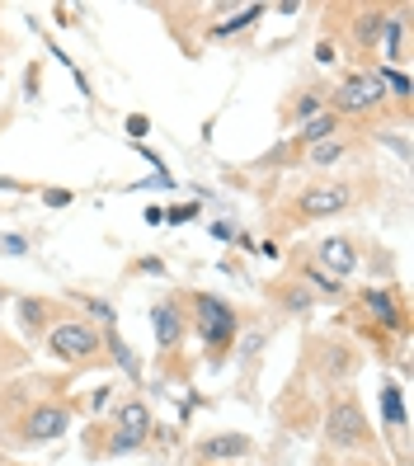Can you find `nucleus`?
<instances>
[{"label": "nucleus", "mask_w": 414, "mask_h": 466, "mask_svg": "<svg viewBox=\"0 0 414 466\" xmlns=\"http://www.w3.org/2000/svg\"><path fill=\"white\" fill-rule=\"evenodd\" d=\"M255 452V438L240 433V429H222V433H207L193 443V457H198L203 466H217V461H245Z\"/></svg>", "instance_id": "ddd939ff"}, {"label": "nucleus", "mask_w": 414, "mask_h": 466, "mask_svg": "<svg viewBox=\"0 0 414 466\" xmlns=\"http://www.w3.org/2000/svg\"><path fill=\"white\" fill-rule=\"evenodd\" d=\"M358 301L368 307V316L381 325V330H396V335L409 330V316L400 307V292L396 288H363V292H358Z\"/></svg>", "instance_id": "dca6fc26"}, {"label": "nucleus", "mask_w": 414, "mask_h": 466, "mask_svg": "<svg viewBox=\"0 0 414 466\" xmlns=\"http://www.w3.org/2000/svg\"><path fill=\"white\" fill-rule=\"evenodd\" d=\"M386 19H391V10H386V5H344L348 43L358 52H377L381 38H386Z\"/></svg>", "instance_id": "f8f14e48"}, {"label": "nucleus", "mask_w": 414, "mask_h": 466, "mask_svg": "<svg viewBox=\"0 0 414 466\" xmlns=\"http://www.w3.org/2000/svg\"><path fill=\"white\" fill-rule=\"evenodd\" d=\"M108 438L99 443V457H127V452H142L151 443V433H156V415H151V405L142 396H127L114 405V415H108Z\"/></svg>", "instance_id": "0eeeda50"}, {"label": "nucleus", "mask_w": 414, "mask_h": 466, "mask_svg": "<svg viewBox=\"0 0 414 466\" xmlns=\"http://www.w3.org/2000/svg\"><path fill=\"white\" fill-rule=\"evenodd\" d=\"M316 114H325V95H320V90H297V95L283 104V123H288V127L311 123Z\"/></svg>", "instance_id": "aec40b11"}, {"label": "nucleus", "mask_w": 414, "mask_h": 466, "mask_svg": "<svg viewBox=\"0 0 414 466\" xmlns=\"http://www.w3.org/2000/svg\"><path fill=\"white\" fill-rule=\"evenodd\" d=\"M358 203V188L348 179H311L301 184L297 194L288 198V212L283 222L288 227H311V222H329V217H339Z\"/></svg>", "instance_id": "39448f33"}, {"label": "nucleus", "mask_w": 414, "mask_h": 466, "mask_svg": "<svg viewBox=\"0 0 414 466\" xmlns=\"http://www.w3.org/2000/svg\"><path fill=\"white\" fill-rule=\"evenodd\" d=\"M292 273H297V279L311 288V297H316V301H344V283L325 279V273H320L311 259H297V264H292Z\"/></svg>", "instance_id": "a211bd4d"}, {"label": "nucleus", "mask_w": 414, "mask_h": 466, "mask_svg": "<svg viewBox=\"0 0 414 466\" xmlns=\"http://www.w3.org/2000/svg\"><path fill=\"white\" fill-rule=\"evenodd\" d=\"M47 353L57 363H66V368H95V363H104V330L95 320H86L80 311H71L66 320H57L52 325V335H47Z\"/></svg>", "instance_id": "423d86ee"}, {"label": "nucleus", "mask_w": 414, "mask_h": 466, "mask_svg": "<svg viewBox=\"0 0 414 466\" xmlns=\"http://www.w3.org/2000/svg\"><path fill=\"white\" fill-rule=\"evenodd\" d=\"M307 368L325 381L329 391H339V387H353V377H358V368H363V353H358L348 339H339V335H320V339H311L307 349Z\"/></svg>", "instance_id": "6e6552de"}, {"label": "nucleus", "mask_w": 414, "mask_h": 466, "mask_svg": "<svg viewBox=\"0 0 414 466\" xmlns=\"http://www.w3.org/2000/svg\"><path fill=\"white\" fill-rule=\"evenodd\" d=\"M311 466H386L381 457H339V452H320Z\"/></svg>", "instance_id": "393cba45"}, {"label": "nucleus", "mask_w": 414, "mask_h": 466, "mask_svg": "<svg viewBox=\"0 0 414 466\" xmlns=\"http://www.w3.org/2000/svg\"><path fill=\"white\" fill-rule=\"evenodd\" d=\"M0 466H34V461H15V457H0Z\"/></svg>", "instance_id": "72a5a7b5"}, {"label": "nucleus", "mask_w": 414, "mask_h": 466, "mask_svg": "<svg viewBox=\"0 0 414 466\" xmlns=\"http://www.w3.org/2000/svg\"><path fill=\"white\" fill-rule=\"evenodd\" d=\"M132 273H151V279H165V259L160 255H146V259H136Z\"/></svg>", "instance_id": "a878e982"}, {"label": "nucleus", "mask_w": 414, "mask_h": 466, "mask_svg": "<svg viewBox=\"0 0 414 466\" xmlns=\"http://www.w3.org/2000/svg\"><path fill=\"white\" fill-rule=\"evenodd\" d=\"M184 311H188V330L198 335V344H203L207 368H227L231 349H236V335L245 325L240 307H231V301L217 297V292H188Z\"/></svg>", "instance_id": "7ed1b4c3"}, {"label": "nucleus", "mask_w": 414, "mask_h": 466, "mask_svg": "<svg viewBox=\"0 0 414 466\" xmlns=\"http://www.w3.org/2000/svg\"><path fill=\"white\" fill-rule=\"evenodd\" d=\"M268 307L278 311V316H288V320H301V316H311V307H316V297H311V288L297 279V273H283V279H273L268 288Z\"/></svg>", "instance_id": "4468645a"}, {"label": "nucleus", "mask_w": 414, "mask_h": 466, "mask_svg": "<svg viewBox=\"0 0 414 466\" xmlns=\"http://www.w3.org/2000/svg\"><path fill=\"white\" fill-rule=\"evenodd\" d=\"M151 335L160 353H175L188 339V311H184V297H160L151 307Z\"/></svg>", "instance_id": "9b49d317"}, {"label": "nucleus", "mask_w": 414, "mask_h": 466, "mask_svg": "<svg viewBox=\"0 0 414 466\" xmlns=\"http://www.w3.org/2000/svg\"><path fill=\"white\" fill-rule=\"evenodd\" d=\"M264 15H268V5H245V10H236L227 24H217L212 34H217V38H231V34H240V29H250V24L264 19Z\"/></svg>", "instance_id": "4be33fe9"}, {"label": "nucleus", "mask_w": 414, "mask_h": 466, "mask_svg": "<svg viewBox=\"0 0 414 466\" xmlns=\"http://www.w3.org/2000/svg\"><path fill=\"white\" fill-rule=\"evenodd\" d=\"M71 203V188H43V208H66Z\"/></svg>", "instance_id": "bb28decb"}, {"label": "nucleus", "mask_w": 414, "mask_h": 466, "mask_svg": "<svg viewBox=\"0 0 414 466\" xmlns=\"http://www.w3.org/2000/svg\"><path fill=\"white\" fill-rule=\"evenodd\" d=\"M24 363H29V353H24L15 339H5V335H0V381H5V377H15V372H24Z\"/></svg>", "instance_id": "5701e85b"}, {"label": "nucleus", "mask_w": 414, "mask_h": 466, "mask_svg": "<svg viewBox=\"0 0 414 466\" xmlns=\"http://www.w3.org/2000/svg\"><path fill=\"white\" fill-rule=\"evenodd\" d=\"M381 410H386V424L391 429H405V405H400L396 387H381Z\"/></svg>", "instance_id": "b1692460"}, {"label": "nucleus", "mask_w": 414, "mask_h": 466, "mask_svg": "<svg viewBox=\"0 0 414 466\" xmlns=\"http://www.w3.org/2000/svg\"><path fill=\"white\" fill-rule=\"evenodd\" d=\"M108 396H114V391H108V387H99V391L90 396V410H104V405H108Z\"/></svg>", "instance_id": "2f4dec72"}, {"label": "nucleus", "mask_w": 414, "mask_h": 466, "mask_svg": "<svg viewBox=\"0 0 414 466\" xmlns=\"http://www.w3.org/2000/svg\"><path fill=\"white\" fill-rule=\"evenodd\" d=\"M0 250H5V255H24V250H29V240H24V236H0Z\"/></svg>", "instance_id": "c756f323"}, {"label": "nucleus", "mask_w": 414, "mask_h": 466, "mask_svg": "<svg viewBox=\"0 0 414 466\" xmlns=\"http://www.w3.org/2000/svg\"><path fill=\"white\" fill-rule=\"evenodd\" d=\"M193 217H198V208H193V203H179V208L165 212V222H193Z\"/></svg>", "instance_id": "c85d7f7f"}, {"label": "nucleus", "mask_w": 414, "mask_h": 466, "mask_svg": "<svg viewBox=\"0 0 414 466\" xmlns=\"http://www.w3.org/2000/svg\"><path fill=\"white\" fill-rule=\"evenodd\" d=\"M5 301H10V292H5V288H0V320H5Z\"/></svg>", "instance_id": "473e14b6"}, {"label": "nucleus", "mask_w": 414, "mask_h": 466, "mask_svg": "<svg viewBox=\"0 0 414 466\" xmlns=\"http://www.w3.org/2000/svg\"><path fill=\"white\" fill-rule=\"evenodd\" d=\"M146 132H151V118H146V114H132V118H127V137H136V142H142Z\"/></svg>", "instance_id": "cd10ccee"}, {"label": "nucleus", "mask_w": 414, "mask_h": 466, "mask_svg": "<svg viewBox=\"0 0 414 466\" xmlns=\"http://www.w3.org/2000/svg\"><path fill=\"white\" fill-rule=\"evenodd\" d=\"M353 156H363V142H358V132H335V137H325L320 147H307L297 160L307 170H329V166H344V160H353Z\"/></svg>", "instance_id": "2eb2a0df"}, {"label": "nucleus", "mask_w": 414, "mask_h": 466, "mask_svg": "<svg viewBox=\"0 0 414 466\" xmlns=\"http://www.w3.org/2000/svg\"><path fill=\"white\" fill-rule=\"evenodd\" d=\"M335 132H344V123L325 108V114H316L311 123H301V127H297V156L307 151V147H320L325 137H335Z\"/></svg>", "instance_id": "412c9836"}, {"label": "nucleus", "mask_w": 414, "mask_h": 466, "mask_svg": "<svg viewBox=\"0 0 414 466\" xmlns=\"http://www.w3.org/2000/svg\"><path fill=\"white\" fill-rule=\"evenodd\" d=\"M47 387L34 381V396L19 387V381H0V415L15 410L10 420H0V443L24 452V448H43V443H57V438L71 433L76 420V405L62 396H43Z\"/></svg>", "instance_id": "f257e3e1"}, {"label": "nucleus", "mask_w": 414, "mask_h": 466, "mask_svg": "<svg viewBox=\"0 0 414 466\" xmlns=\"http://www.w3.org/2000/svg\"><path fill=\"white\" fill-rule=\"evenodd\" d=\"M268 339H273V325H240L236 349H231V363H240V377H245V381H255L259 353L268 349Z\"/></svg>", "instance_id": "f3484780"}, {"label": "nucleus", "mask_w": 414, "mask_h": 466, "mask_svg": "<svg viewBox=\"0 0 414 466\" xmlns=\"http://www.w3.org/2000/svg\"><path fill=\"white\" fill-rule=\"evenodd\" d=\"M311 264L325 273V279L344 283V279H353V273H358V264H363V250H358L353 236H325V240H316Z\"/></svg>", "instance_id": "9d476101"}, {"label": "nucleus", "mask_w": 414, "mask_h": 466, "mask_svg": "<svg viewBox=\"0 0 414 466\" xmlns=\"http://www.w3.org/2000/svg\"><path fill=\"white\" fill-rule=\"evenodd\" d=\"M71 307H66V297H15V320H19V330L24 339H47L52 335V325L66 320Z\"/></svg>", "instance_id": "1a4fd4ad"}, {"label": "nucleus", "mask_w": 414, "mask_h": 466, "mask_svg": "<svg viewBox=\"0 0 414 466\" xmlns=\"http://www.w3.org/2000/svg\"><path fill=\"white\" fill-rule=\"evenodd\" d=\"M386 104H391V95H386L377 66H353V71H344L339 86L329 90V99H325V108H329L339 123H372V118L386 114Z\"/></svg>", "instance_id": "20e7f679"}, {"label": "nucleus", "mask_w": 414, "mask_h": 466, "mask_svg": "<svg viewBox=\"0 0 414 466\" xmlns=\"http://www.w3.org/2000/svg\"><path fill=\"white\" fill-rule=\"evenodd\" d=\"M316 62H320V66L335 62V43H329V38H320V47H316Z\"/></svg>", "instance_id": "7c9ffc66"}, {"label": "nucleus", "mask_w": 414, "mask_h": 466, "mask_svg": "<svg viewBox=\"0 0 414 466\" xmlns=\"http://www.w3.org/2000/svg\"><path fill=\"white\" fill-rule=\"evenodd\" d=\"M320 443H325V452H339V457H377L381 433L368 420V410H363V400H358L353 387H339V391L325 396Z\"/></svg>", "instance_id": "f03ea898"}, {"label": "nucleus", "mask_w": 414, "mask_h": 466, "mask_svg": "<svg viewBox=\"0 0 414 466\" xmlns=\"http://www.w3.org/2000/svg\"><path fill=\"white\" fill-rule=\"evenodd\" d=\"M405 34H409V10H391V19H386V38H381V57L391 62H409V47H405Z\"/></svg>", "instance_id": "6ab92c4d"}]
</instances>
